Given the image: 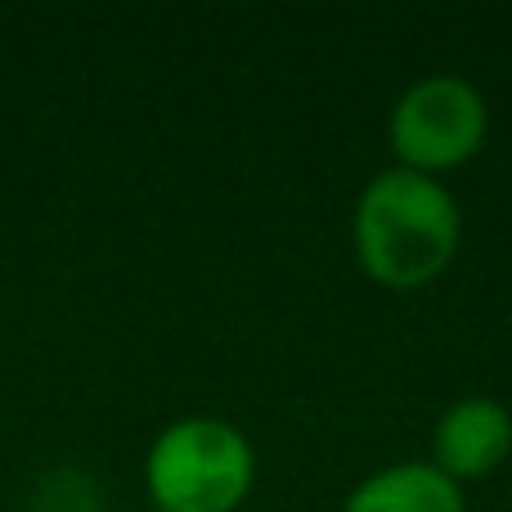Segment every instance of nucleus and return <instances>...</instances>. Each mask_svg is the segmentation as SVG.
<instances>
[{
  "instance_id": "nucleus-1",
  "label": "nucleus",
  "mask_w": 512,
  "mask_h": 512,
  "mask_svg": "<svg viewBox=\"0 0 512 512\" xmlns=\"http://www.w3.org/2000/svg\"><path fill=\"white\" fill-rule=\"evenodd\" d=\"M355 261L378 288L414 292L441 279L463 243L459 198L445 180L387 167L360 189L351 216Z\"/></svg>"
},
{
  "instance_id": "nucleus-2",
  "label": "nucleus",
  "mask_w": 512,
  "mask_h": 512,
  "mask_svg": "<svg viewBox=\"0 0 512 512\" xmlns=\"http://www.w3.org/2000/svg\"><path fill=\"white\" fill-rule=\"evenodd\" d=\"M252 481V441L230 418L212 414L167 423L144 459V486L158 512H234L252 495Z\"/></svg>"
},
{
  "instance_id": "nucleus-3",
  "label": "nucleus",
  "mask_w": 512,
  "mask_h": 512,
  "mask_svg": "<svg viewBox=\"0 0 512 512\" xmlns=\"http://www.w3.org/2000/svg\"><path fill=\"white\" fill-rule=\"evenodd\" d=\"M486 135V95L459 72H432V77L414 81L387 117V144L396 167L432 180L477 158Z\"/></svg>"
},
{
  "instance_id": "nucleus-4",
  "label": "nucleus",
  "mask_w": 512,
  "mask_h": 512,
  "mask_svg": "<svg viewBox=\"0 0 512 512\" xmlns=\"http://www.w3.org/2000/svg\"><path fill=\"white\" fill-rule=\"evenodd\" d=\"M512 454V409L495 396H463L432 427V468L454 486L495 477Z\"/></svg>"
},
{
  "instance_id": "nucleus-5",
  "label": "nucleus",
  "mask_w": 512,
  "mask_h": 512,
  "mask_svg": "<svg viewBox=\"0 0 512 512\" xmlns=\"http://www.w3.org/2000/svg\"><path fill=\"white\" fill-rule=\"evenodd\" d=\"M342 512H468L463 486L432 463H387L346 495Z\"/></svg>"
},
{
  "instance_id": "nucleus-6",
  "label": "nucleus",
  "mask_w": 512,
  "mask_h": 512,
  "mask_svg": "<svg viewBox=\"0 0 512 512\" xmlns=\"http://www.w3.org/2000/svg\"><path fill=\"white\" fill-rule=\"evenodd\" d=\"M32 512H104V499H99L95 481H90L86 472L59 468V472L36 481Z\"/></svg>"
}]
</instances>
